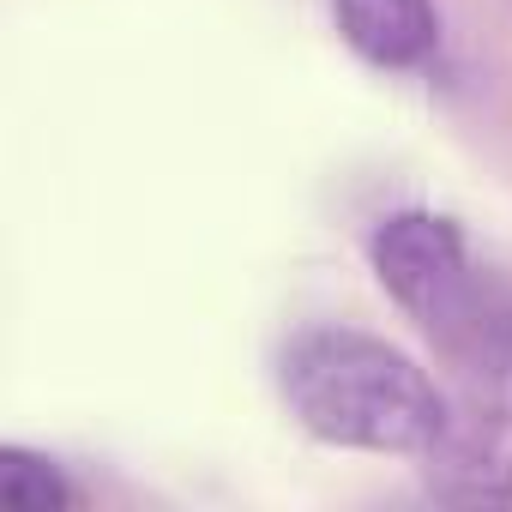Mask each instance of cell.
I'll return each mask as SVG.
<instances>
[{
	"mask_svg": "<svg viewBox=\"0 0 512 512\" xmlns=\"http://www.w3.org/2000/svg\"><path fill=\"white\" fill-rule=\"evenodd\" d=\"M290 416L350 452L428 458L446 428V392L386 338L356 326H308L278 356Z\"/></svg>",
	"mask_w": 512,
	"mask_h": 512,
	"instance_id": "6da1fadb",
	"label": "cell"
},
{
	"mask_svg": "<svg viewBox=\"0 0 512 512\" xmlns=\"http://www.w3.org/2000/svg\"><path fill=\"white\" fill-rule=\"evenodd\" d=\"M452 374L446 428L422 458L428 488L458 506L512 500V278L500 272L482 308L434 350Z\"/></svg>",
	"mask_w": 512,
	"mask_h": 512,
	"instance_id": "7a4b0ae2",
	"label": "cell"
},
{
	"mask_svg": "<svg viewBox=\"0 0 512 512\" xmlns=\"http://www.w3.org/2000/svg\"><path fill=\"white\" fill-rule=\"evenodd\" d=\"M368 266L380 278V290L416 320V332L440 350L488 296V284L500 278L488 260H476V247L464 241V229L440 211H392L374 223L368 235Z\"/></svg>",
	"mask_w": 512,
	"mask_h": 512,
	"instance_id": "3957f363",
	"label": "cell"
},
{
	"mask_svg": "<svg viewBox=\"0 0 512 512\" xmlns=\"http://www.w3.org/2000/svg\"><path fill=\"white\" fill-rule=\"evenodd\" d=\"M338 37L380 73H416L440 55L434 0H332Z\"/></svg>",
	"mask_w": 512,
	"mask_h": 512,
	"instance_id": "277c9868",
	"label": "cell"
},
{
	"mask_svg": "<svg viewBox=\"0 0 512 512\" xmlns=\"http://www.w3.org/2000/svg\"><path fill=\"white\" fill-rule=\"evenodd\" d=\"M0 506H13V512L79 506V488L61 476V464H55V458L25 452V446H0Z\"/></svg>",
	"mask_w": 512,
	"mask_h": 512,
	"instance_id": "5b68a950",
	"label": "cell"
}]
</instances>
